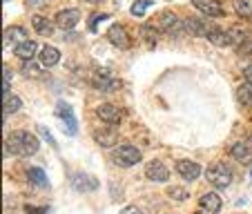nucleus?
<instances>
[{"label":"nucleus","instance_id":"f257e3e1","mask_svg":"<svg viewBox=\"0 0 252 214\" xmlns=\"http://www.w3.org/2000/svg\"><path fill=\"white\" fill-rule=\"evenodd\" d=\"M38 138L29 132H14L5 141V150L16 154V156H33L38 152Z\"/></svg>","mask_w":252,"mask_h":214},{"label":"nucleus","instance_id":"f03ea898","mask_svg":"<svg viewBox=\"0 0 252 214\" xmlns=\"http://www.w3.org/2000/svg\"><path fill=\"white\" fill-rule=\"evenodd\" d=\"M205 179H208L210 183H212L214 187H228L230 183H232V172H230L228 165H223V163H214V165H210L208 170H205Z\"/></svg>","mask_w":252,"mask_h":214},{"label":"nucleus","instance_id":"7ed1b4c3","mask_svg":"<svg viewBox=\"0 0 252 214\" xmlns=\"http://www.w3.org/2000/svg\"><path fill=\"white\" fill-rule=\"evenodd\" d=\"M114 163L119 167L136 165V163H141V150H136L134 145L123 143V145H119V148H116V152H114Z\"/></svg>","mask_w":252,"mask_h":214},{"label":"nucleus","instance_id":"20e7f679","mask_svg":"<svg viewBox=\"0 0 252 214\" xmlns=\"http://www.w3.org/2000/svg\"><path fill=\"white\" fill-rule=\"evenodd\" d=\"M94 85L98 87L100 92H116L121 87V81L112 76L107 69H98L94 74Z\"/></svg>","mask_w":252,"mask_h":214},{"label":"nucleus","instance_id":"39448f33","mask_svg":"<svg viewBox=\"0 0 252 214\" xmlns=\"http://www.w3.org/2000/svg\"><path fill=\"white\" fill-rule=\"evenodd\" d=\"M56 114H58V119L63 121V125H65V132L69 134V136H74L78 129H76V116H74L71 107L67 103H58L56 105Z\"/></svg>","mask_w":252,"mask_h":214},{"label":"nucleus","instance_id":"423d86ee","mask_svg":"<svg viewBox=\"0 0 252 214\" xmlns=\"http://www.w3.org/2000/svg\"><path fill=\"white\" fill-rule=\"evenodd\" d=\"M107 38H110L112 45H116L119 49H127L129 47V36H127V29L123 25H112L110 31H107Z\"/></svg>","mask_w":252,"mask_h":214},{"label":"nucleus","instance_id":"0eeeda50","mask_svg":"<svg viewBox=\"0 0 252 214\" xmlns=\"http://www.w3.org/2000/svg\"><path fill=\"white\" fill-rule=\"evenodd\" d=\"M81 23V11L78 9H63L56 14V25L61 29H74Z\"/></svg>","mask_w":252,"mask_h":214},{"label":"nucleus","instance_id":"6e6552de","mask_svg":"<svg viewBox=\"0 0 252 214\" xmlns=\"http://www.w3.org/2000/svg\"><path fill=\"white\" fill-rule=\"evenodd\" d=\"M192 5H194L199 11H203L205 16H210V18L223 16V7H221L219 0H192Z\"/></svg>","mask_w":252,"mask_h":214},{"label":"nucleus","instance_id":"1a4fd4ad","mask_svg":"<svg viewBox=\"0 0 252 214\" xmlns=\"http://www.w3.org/2000/svg\"><path fill=\"white\" fill-rule=\"evenodd\" d=\"M96 114H98L100 121H105V123H110V125H116L121 121V110L112 103L98 105V107H96Z\"/></svg>","mask_w":252,"mask_h":214},{"label":"nucleus","instance_id":"9d476101","mask_svg":"<svg viewBox=\"0 0 252 214\" xmlns=\"http://www.w3.org/2000/svg\"><path fill=\"white\" fill-rule=\"evenodd\" d=\"M145 174H148L150 181H157V183H163L170 179V170H167L165 165H163L161 161H152L148 163V167H145Z\"/></svg>","mask_w":252,"mask_h":214},{"label":"nucleus","instance_id":"9b49d317","mask_svg":"<svg viewBox=\"0 0 252 214\" xmlns=\"http://www.w3.org/2000/svg\"><path fill=\"white\" fill-rule=\"evenodd\" d=\"M176 172L188 181H194V179H199L201 167L194 161H176Z\"/></svg>","mask_w":252,"mask_h":214},{"label":"nucleus","instance_id":"f8f14e48","mask_svg":"<svg viewBox=\"0 0 252 214\" xmlns=\"http://www.w3.org/2000/svg\"><path fill=\"white\" fill-rule=\"evenodd\" d=\"M208 40L217 47H230L232 45V38H230V31H223L219 27H210L208 31Z\"/></svg>","mask_w":252,"mask_h":214},{"label":"nucleus","instance_id":"ddd939ff","mask_svg":"<svg viewBox=\"0 0 252 214\" xmlns=\"http://www.w3.org/2000/svg\"><path fill=\"white\" fill-rule=\"evenodd\" d=\"M199 205L205 210V212L214 214L221 210V196L217 194V192H205V194L199 199Z\"/></svg>","mask_w":252,"mask_h":214},{"label":"nucleus","instance_id":"4468645a","mask_svg":"<svg viewBox=\"0 0 252 214\" xmlns=\"http://www.w3.org/2000/svg\"><path fill=\"white\" fill-rule=\"evenodd\" d=\"M94 141L100 148H114L119 143V134H116V129H100V132L94 134Z\"/></svg>","mask_w":252,"mask_h":214},{"label":"nucleus","instance_id":"2eb2a0df","mask_svg":"<svg viewBox=\"0 0 252 214\" xmlns=\"http://www.w3.org/2000/svg\"><path fill=\"white\" fill-rule=\"evenodd\" d=\"M40 65L43 67H54L58 61H61V52H58L56 47H52V45H45L43 49H40Z\"/></svg>","mask_w":252,"mask_h":214},{"label":"nucleus","instance_id":"dca6fc26","mask_svg":"<svg viewBox=\"0 0 252 214\" xmlns=\"http://www.w3.org/2000/svg\"><path fill=\"white\" fill-rule=\"evenodd\" d=\"M36 52H38V45L33 43V40H25V43H20L18 47H16V56L25 62L32 61V58L36 56Z\"/></svg>","mask_w":252,"mask_h":214},{"label":"nucleus","instance_id":"f3484780","mask_svg":"<svg viewBox=\"0 0 252 214\" xmlns=\"http://www.w3.org/2000/svg\"><path fill=\"white\" fill-rule=\"evenodd\" d=\"M158 27H161L163 31H174V29H179L181 25H179V18H176L172 11H163V14H158Z\"/></svg>","mask_w":252,"mask_h":214},{"label":"nucleus","instance_id":"a211bd4d","mask_svg":"<svg viewBox=\"0 0 252 214\" xmlns=\"http://www.w3.org/2000/svg\"><path fill=\"white\" fill-rule=\"evenodd\" d=\"M32 25H33V29H36L40 36H52V31H54V25L49 23V18H45V16H40V14L33 16Z\"/></svg>","mask_w":252,"mask_h":214},{"label":"nucleus","instance_id":"6ab92c4d","mask_svg":"<svg viewBox=\"0 0 252 214\" xmlns=\"http://www.w3.org/2000/svg\"><path fill=\"white\" fill-rule=\"evenodd\" d=\"M186 29L192 33V36H208V31H210V29L205 27L203 20L190 18V16H188V20H186Z\"/></svg>","mask_w":252,"mask_h":214},{"label":"nucleus","instance_id":"aec40b11","mask_svg":"<svg viewBox=\"0 0 252 214\" xmlns=\"http://www.w3.org/2000/svg\"><path fill=\"white\" fill-rule=\"evenodd\" d=\"M74 187L81 192H90L96 187V179L94 176H87V174H76V179H74Z\"/></svg>","mask_w":252,"mask_h":214},{"label":"nucleus","instance_id":"412c9836","mask_svg":"<svg viewBox=\"0 0 252 214\" xmlns=\"http://www.w3.org/2000/svg\"><path fill=\"white\" fill-rule=\"evenodd\" d=\"M25 36H27V33H25V29L23 27H7L5 29V43L9 45V43H25Z\"/></svg>","mask_w":252,"mask_h":214},{"label":"nucleus","instance_id":"4be33fe9","mask_svg":"<svg viewBox=\"0 0 252 214\" xmlns=\"http://www.w3.org/2000/svg\"><path fill=\"white\" fill-rule=\"evenodd\" d=\"M250 145H248L246 141H241V143H234L232 148H230V154H232L234 158H237V161H246L248 156H250Z\"/></svg>","mask_w":252,"mask_h":214},{"label":"nucleus","instance_id":"5701e85b","mask_svg":"<svg viewBox=\"0 0 252 214\" xmlns=\"http://www.w3.org/2000/svg\"><path fill=\"white\" fill-rule=\"evenodd\" d=\"M27 176L32 179V183L33 185H40V187H47L49 185V181H47V174H45L40 167H29V172H27Z\"/></svg>","mask_w":252,"mask_h":214},{"label":"nucleus","instance_id":"b1692460","mask_svg":"<svg viewBox=\"0 0 252 214\" xmlns=\"http://www.w3.org/2000/svg\"><path fill=\"white\" fill-rule=\"evenodd\" d=\"M228 31H230V38H232V45H234V47H239V45H243L248 38H250V33H248L246 29H241V27H239V25H234V27H230Z\"/></svg>","mask_w":252,"mask_h":214},{"label":"nucleus","instance_id":"393cba45","mask_svg":"<svg viewBox=\"0 0 252 214\" xmlns=\"http://www.w3.org/2000/svg\"><path fill=\"white\" fill-rule=\"evenodd\" d=\"M234 9L241 18H252V0H234Z\"/></svg>","mask_w":252,"mask_h":214},{"label":"nucleus","instance_id":"a878e982","mask_svg":"<svg viewBox=\"0 0 252 214\" xmlns=\"http://www.w3.org/2000/svg\"><path fill=\"white\" fill-rule=\"evenodd\" d=\"M23 76H25V78H33V81H36V78L43 76V71H40L38 65H33L32 61H27V62L23 65Z\"/></svg>","mask_w":252,"mask_h":214},{"label":"nucleus","instance_id":"bb28decb","mask_svg":"<svg viewBox=\"0 0 252 214\" xmlns=\"http://www.w3.org/2000/svg\"><path fill=\"white\" fill-rule=\"evenodd\" d=\"M20 107H23V100L18 98V96H5V114H14V112H18Z\"/></svg>","mask_w":252,"mask_h":214},{"label":"nucleus","instance_id":"cd10ccee","mask_svg":"<svg viewBox=\"0 0 252 214\" xmlns=\"http://www.w3.org/2000/svg\"><path fill=\"white\" fill-rule=\"evenodd\" d=\"M237 96H239V100H241L243 105H248V107H252V85H241L239 87V92H237Z\"/></svg>","mask_w":252,"mask_h":214},{"label":"nucleus","instance_id":"c85d7f7f","mask_svg":"<svg viewBox=\"0 0 252 214\" xmlns=\"http://www.w3.org/2000/svg\"><path fill=\"white\" fill-rule=\"evenodd\" d=\"M150 7H152V0H136V2L132 5V14L141 18V16L145 14V11H148Z\"/></svg>","mask_w":252,"mask_h":214},{"label":"nucleus","instance_id":"c756f323","mask_svg":"<svg viewBox=\"0 0 252 214\" xmlns=\"http://www.w3.org/2000/svg\"><path fill=\"white\" fill-rule=\"evenodd\" d=\"M167 196H172L174 201H186L188 190L186 187H179V185H172V187H167Z\"/></svg>","mask_w":252,"mask_h":214},{"label":"nucleus","instance_id":"7c9ffc66","mask_svg":"<svg viewBox=\"0 0 252 214\" xmlns=\"http://www.w3.org/2000/svg\"><path fill=\"white\" fill-rule=\"evenodd\" d=\"M138 33H141L148 43H154V40H157V29H154L152 25H143V27L138 29Z\"/></svg>","mask_w":252,"mask_h":214},{"label":"nucleus","instance_id":"2f4dec72","mask_svg":"<svg viewBox=\"0 0 252 214\" xmlns=\"http://www.w3.org/2000/svg\"><path fill=\"white\" fill-rule=\"evenodd\" d=\"M237 54H239V56H250V54H252V36H250V38H248L243 45H239V47H237Z\"/></svg>","mask_w":252,"mask_h":214},{"label":"nucleus","instance_id":"473e14b6","mask_svg":"<svg viewBox=\"0 0 252 214\" xmlns=\"http://www.w3.org/2000/svg\"><path fill=\"white\" fill-rule=\"evenodd\" d=\"M105 18H107V14H94L92 16V20H90V29H96V25L103 23Z\"/></svg>","mask_w":252,"mask_h":214},{"label":"nucleus","instance_id":"72a5a7b5","mask_svg":"<svg viewBox=\"0 0 252 214\" xmlns=\"http://www.w3.org/2000/svg\"><path fill=\"white\" fill-rule=\"evenodd\" d=\"M121 214H143V210H138L136 205H127V208L121 210Z\"/></svg>","mask_w":252,"mask_h":214},{"label":"nucleus","instance_id":"f704fd0d","mask_svg":"<svg viewBox=\"0 0 252 214\" xmlns=\"http://www.w3.org/2000/svg\"><path fill=\"white\" fill-rule=\"evenodd\" d=\"M40 132H43V136L47 138V143H49V145H52V148H56V141H54V138H52V134H49L45 127H40Z\"/></svg>","mask_w":252,"mask_h":214},{"label":"nucleus","instance_id":"c9c22d12","mask_svg":"<svg viewBox=\"0 0 252 214\" xmlns=\"http://www.w3.org/2000/svg\"><path fill=\"white\" fill-rule=\"evenodd\" d=\"M243 76H246V83H248V85H252V65L243 69Z\"/></svg>","mask_w":252,"mask_h":214},{"label":"nucleus","instance_id":"e433bc0d","mask_svg":"<svg viewBox=\"0 0 252 214\" xmlns=\"http://www.w3.org/2000/svg\"><path fill=\"white\" fill-rule=\"evenodd\" d=\"M27 212L29 214H47L43 208H33V205H27Z\"/></svg>","mask_w":252,"mask_h":214},{"label":"nucleus","instance_id":"4c0bfd02","mask_svg":"<svg viewBox=\"0 0 252 214\" xmlns=\"http://www.w3.org/2000/svg\"><path fill=\"white\" fill-rule=\"evenodd\" d=\"M47 0H29V5H45Z\"/></svg>","mask_w":252,"mask_h":214},{"label":"nucleus","instance_id":"58836bf2","mask_svg":"<svg viewBox=\"0 0 252 214\" xmlns=\"http://www.w3.org/2000/svg\"><path fill=\"white\" fill-rule=\"evenodd\" d=\"M85 2H92V5H94V2H100V0H85Z\"/></svg>","mask_w":252,"mask_h":214},{"label":"nucleus","instance_id":"ea45409f","mask_svg":"<svg viewBox=\"0 0 252 214\" xmlns=\"http://www.w3.org/2000/svg\"><path fill=\"white\" fill-rule=\"evenodd\" d=\"M196 214H203V212H196Z\"/></svg>","mask_w":252,"mask_h":214},{"label":"nucleus","instance_id":"a19ab883","mask_svg":"<svg viewBox=\"0 0 252 214\" xmlns=\"http://www.w3.org/2000/svg\"><path fill=\"white\" fill-rule=\"evenodd\" d=\"M7 2H9V0H7Z\"/></svg>","mask_w":252,"mask_h":214}]
</instances>
